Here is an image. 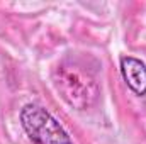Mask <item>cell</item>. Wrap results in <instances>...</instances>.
Wrapping results in <instances>:
<instances>
[{"label":"cell","mask_w":146,"mask_h":144,"mask_svg":"<svg viewBox=\"0 0 146 144\" xmlns=\"http://www.w3.org/2000/svg\"><path fill=\"white\" fill-rule=\"evenodd\" d=\"M121 75L126 81V85L138 95L146 93V66L143 61L124 56L121 59Z\"/></svg>","instance_id":"cell-3"},{"label":"cell","mask_w":146,"mask_h":144,"mask_svg":"<svg viewBox=\"0 0 146 144\" xmlns=\"http://www.w3.org/2000/svg\"><path fill=\"white\" fill-rule=\"evenodd\" d=\"M21 126L34 144H73L61 124L37 104H27L21 110Z\"/></svg>","instance_id":"cell-2"},{"label":"cell","mask_w":146,"mask_h":144,"mask_svg":"<svg viewBox=\"0 0 146 144\" xmlns=\"http://www.w3.org/2000/svg\"><path fill=\"white\" fill-rule=\"evenodd\" d=\"M53 80L63 100L73 108L87 110L99 98V83L94 73L76 58L63 59L54 68Z\"/></svg>","instance_id":"cell-1"}]
</instances>
